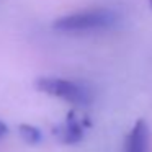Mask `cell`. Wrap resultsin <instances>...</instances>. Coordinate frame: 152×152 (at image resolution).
<instances>
[{
    "instance_id": "obj_1",
    "label": "cell",
    "mask_w": 152,
    "mask_h": 152,
    "mask_svg": "<svg viewBox=\"0 0 152 152\" xmlns=\"http://www.w3.org/2000/svg\"><path fill=\"white\" fill-rule=\"evenodd\" d=\"M118 13L108 7H92L62 15L53 21V30L59 33H93L113 28L118 21Z\"/></svg>"
},
{
    "instance_id": "obj_2",
    "label": "cell",
    "mask_w": 152,
    "mask_h": 152,
    "mask_svg": "<svg viewBox=\"0 0 152 152\" xmlns=\"http://www.w3.org/2000/svg\"><path fill=\"white\" fill-rule=\"evenodd\" d=\"M36 90L46 93V95L56 96L72 105H88L92 102V90L87 85L75 80L62 79V77H39L34 82Z\"/></svg>"
},
{
    "instance_id": "obj_3",
    "label": "cell",
    "mask_w": 152,
    "mask_h": 152,
    "mask_svg": "<svg viewBox=\"0 0 152 152\" xmlns=\"http://www.w3.org/2000/svg\"><path fill=\"white\" fill-rule=\"evenodd\" d=\"M151 151V129L144 118L136 119L124 137L123 152H149Z\"/></svg>"
},
{
    "instance_id": "obj_4",
    "label": "cell",
    "mask_w": 152,
    "mask_h": 152,
    "mask_svg": "<svg viewBox=\"0 0 152 152\" xmlns=\"http://www.w3.org/2000/svg\"><path fill=\"white\" fill-rule=\"evenodd\" d=\"M83 132H85L83 119H79L75 115H69L62 124L54 128L56 137L59 141H62L64 144H75V142H79L83 137Z\"/></svg>"
},
{
    "instance_id": "obj_5",
    "label": "cell",
    "mask_w": 152,
    "mask_h": 152,
    "mask_svg": "<svg viewBox=\"0 0 152 152\" xmlns=\"http://www.w3.org/2000/svg\"><path fill=\"white\" fill-rule=\"evenodd\" d=\"M20 131V136L28 142V144H38V142L43 139V134L41 131L36 128V126H31V124H21L18 128Z\"/></svg>"
},
{
    "instance_id": "obj_6",
    "label": "cell",
    "mask_w": 152,
    "mask_h": 152,
    "mask_svg": "<svg viewBox=\"0 0 152 152\" xmlns=\"http://www.w3.org/2000/svg\"><path fill=\"white\" fill-rule=\"evenodd\" d=\"M8 132V128H7V124H5L4 121H2V119H0V139L4 137L5 134H7Z\"/></svg>"
},
{
    "instance_id": "obj_7",
    "label": "cell",
    "mask_w": 152,
    "mask_h": 152,
    "mask_svg": "<svg viewBox=\"0 0 152 152\" xmlns=\"http://www.w3.org/2000/svg\"><path fill=\"white\" fill-rule=\"evenodd\" d=\"M149 5H151V8H152V0H149Z\"/></svg>"
}]
</instances>
